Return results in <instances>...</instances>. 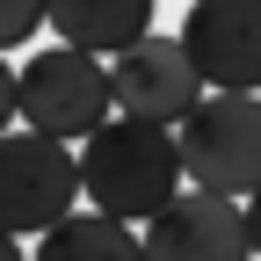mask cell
<instances>
[{
    "mask_svg": "<svg viewBox=\"0 0 261 261\" xmlns=\"http://www.w3.org/2000/svg\"><path fill=\"white\" fill-rule=\"evenodd\" d=\"M181 138L174 130H160V123H130V116H116V123H102L94 138L80 145V196L102 218H116V225H130V218H160L181 196Z\"/></svg>",
    "mask_w": 261,
    "mask_h": 261,
    "instance_id": "1",
    "label": "cell"
},
{
    "mask_svg": "<svg viewBox=\"0 0 261 261\" xmlns=\"http://www.w3.org/2000/svg\"><path fill=\"white\" fill-rule=\"evenodd\" d=\"M15 102H22V130H37L51 145H87L102 123H116V94H109V65L87 51H37L15 73Z\"/></svg>",
    "mask_w": 261,
    "mask_h": 261,
    "instance_id": "2",
    "label": "cell"
},
{
    "mask_svg": "<svg viewBox=\"0 0 261 261\" xmlns=\"http://www.w3.org/2000/svg\"><path fill=\"white\" fill-rule=\"evenodd\" d=\"M174 138H181L189 189L225 196L240 211L261 196V94H203Z\"/></svg>",
    "mask_w": 261,
    "mask_h": 261,
    "instance_id": "3",
    "label": "cell"
},
{
    "mask_svg": "<svg viewBox=\"0 0 261 261\" xmlns=\"http://www.w3.org/2000/svg\"><path fill=\"white\" fill-rule=\"evenodd\" d=\"M80 203V152L37 130L0 138V232H58Z\"/></svg>",
    "mask_w": 261,
    "mask_h": 261,
    "instance_id": "4",
    "label": "cell"
},
{
    "mask_svg": "<svg viewBox=\"0 0 261 261\" xmlns=\"http://www.w3.org/2000/svg\"><path fill=\"white\" fill-rule=\"evenodd\" d=\"M181 51L203 94H261V0H196L181 15Z\"/></svg>",
    "mask_w": 261,
    "mask_h": 261,
    "instance_id": "5",
    "label": "cell"
},
{
    "mask_svg": "<svg viewBox=\"0 0 261 261\" xmlns=\"http://www.w3.org/2000/svg\"><path fill=\"white\" fill-rule=\"evenodd\" d=\"M109 94H116V116L130 123H160V130H181L203 102V80H196V65L181 51V37H152L138 51H123L109 65Z\"/></svg>",
    "mask_w": 261,
    "mask_h": 261,
    "instance_id": "6",
    "label": "cell"
},
{
    "mask_svg": "<svg viewBox=\"0 0 261 261\" xmlns=\"http://www.w3.org/2000/svg\"><path fill=\"white\" fill-rule=\"evenodd\" d=\"M145 261H254L247 211L225 203V196L181 189L174 203L145 225Z\"/></svg>",
    "mask_w": 261,
    "mask_h": 261,
    "instance_id": "7",
    "label": "cell"
},
{
    "mask_svg": "<svg viewBox=\"0 0 261 261\" xmlns=\"http://www.w3.org/2000/svg\"><path fill=\"white\" fill-rule=\"evenodd\" d=\"M51 37L65 51H87V58H123L152 37V0H65L51 8Z\"/></svg>",
    "mask_w": 261,
    "mask_h": 261,
    "instance_id": "8",
    "label": "cell"
},
{
    "mask_svg": "<svg viewBox=\"0 0 261 261\" xmlns=\"http://www.w3.org/2000/svg\"><path fill=\"white\" fill-rule=\"evenodd\" d=\"M29 261H145V232H130V225H116L102 211H73L58 232L37 240Z\"/></svg>",
    "mask_w": 261,
    "mask_h": 261,
    "instance_id": "9",
    "label": "cell"
},
{
    "mask_svg": "<svg viewBox=\"0 0 261 261\" xmlns=\"http://www.w3.org/2000/svg\"><path fill=\"white\" fill-rule=\"evenodd\" d=\"M37 29H51V8H29V0H0V58L15 44H29Z\"/></svg>",
    "mask_w": 261,
    "mask_h": 261,
    "instance_id": "10",
    "label": "cell"
},
{
    "mask_svg": "<svg viewBox=\"0 0 261 261\" xmlns=\"http://www.w3.org/2000/svg\"><path fill=\"white\" fill-rule=\"evenodd\" d=\"M15 116H22V102H15V73H8V58H0V138H8Z\"/></svg>",
    "mask_w": 261,
    "mask_h": 261,
    "instance_id": "11",
    "label": "cell"
},
{
    "mask_svg": "<svg viewBox=\"0 0 261 261\" xmlns=\"http://www.w3.org/2000/svg\"><path fill=\"white\" fill-rule=\"evenodd\" d=\"M247 240H254V254H261V196L247 203Z\"/></svg>",
    "mask_w": 261,
    "mask_h": 261,
    "instance_id": "12",
    "label": "cell"
},
{
    "mask_svg": "<svg viewBox=\"0 0 261 261\" xmlns=\"http://www.w3.org/2000/svg\"><path fill=\"white\" fill-rule=\"evenodd\" d=\"M0 261H29V254H22V240H8V232H0Z\"/></svg>",
    "mask_w": 261,
    "mask_h": 261,
    "instance_id": "13",
    "label": "cell"
}]
</instances>
